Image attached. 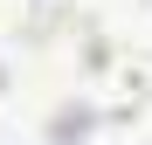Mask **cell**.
Returning <instances> with one entry per match:
<instances>
[{
  "instance_id": "1",
  "label": "cell",
  "mask_w": 152,
  "mask_h": 145,
  "mask_svg": "<svg viewBox=\"0 0 152 145\" xmlns=\"http://www.w3.org/2000/svg\"><path fill=\"white\" fill-rule=\"evenodd\" d=\"M90 104H97V117H111V125H132V117L152 104V55L145 48H118V55L97 69Z\"/></svg>"
},
{
  "instance_id": "2",
  "label": "cell",
  "mask_w": 152,
  "mask_h": 145,
  "mask_svg": "<svg viewBox=\"0 0 152 145\" xmlns=\"http://www.w3.org/2000/svg\"><path fill=\"white\" fill-rule=\"evenodd\" d=\"M35 14H62V7H76V0H28Z\"/></svg>"
}]
</instances>
